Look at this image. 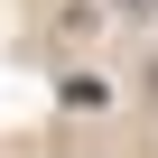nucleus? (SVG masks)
<instances>
[{
	"label": "nucleus",
	"instance_id": "f257e3e1",
	"mask_svg": "<svg viewBox=\"0 0 158 158\" xmlns=\"http://www.w3.org/2000/svg\"><path fill=\"white\" fill-rule=\"evenodd\" d=\"M112 10H121V19H149V10H158V0H112Z\"/></svg>",
	"mask_w": 158,
	"mask_h": 158
}]
</instances>
